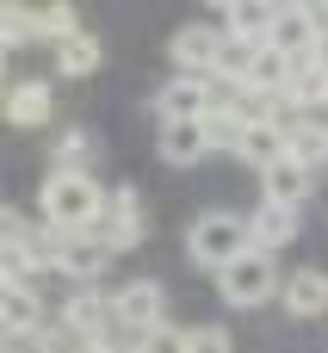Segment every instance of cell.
<instances>
[{"instance_id":"18","label":"cell","mask_w":328,"mask_h":353,"mask_svg":"<svg viewBox=\"0 0 328 353\" xmlns=\"http://www.w3.org/2000/svg\"><path fill=\"white\" fill-rule=\"evenodd\" d=\"M285 155H291V130H285V124H248V137H242V161H248L254 174L279 168Z\"/></svg>"},{"instance_id":"15","label":"cell","mask_w":328,"mask_h":353,"mask_svg":"<svg viewBox=\"0 0 328 353\" xmlns=\"http://www.w3.org/2000/svg\"><path fill=\"white\" fill-rule=\"evenodd\" d=\"M285 99H291V112H298V118H322V112H328V68L316 62V56H304V62L291 68Z\"/></svg>"},{"instance_id":"7","label":"cell","mask_w":328,"mask_h":353,"mask_svg":"<svg viewBox=\"0 0 328 353\" xmlns=\"http://www.w3.org/2000/svg\"><path fill=\"white\" fill-rule=\"evenodd\" d=\"M217 50H223V25H180L174 37H167V56H174V68L180 74H211L217 68Z\"/></svg>"},{"instance_id":"9","label":"cell","mask_w":328,"mask_h":353,"mask_svg":"<svg viewBox=\"0 0 328 353\" xmlns=\"http://www.w3.org/2000/svg\"><path fill=\"white\" fill-rule=\"evenodd\" d=\"M316 37H322V19H316V6H279V19H273V50H285L291 62H304V56H316Z\"/></svg>"},{"instance_id":"10","label":"cell","mask_w":328,"mask_h":353,"mask_svg":"<svg viewBox=\"0 0 328 353\" xmlns=\"http://www.w3.org/2000/svg\"><path fill=\"white\" fill-rule=\"evenodd\" d=\"M248 236H254V248L260 254H279V248H291L298 236H304V211H291V205H254V217H248Z\"/></svg>"},{"instance_id":"14","label":"cell","mask_w":328,"mask_h":353,"mask_svg":"<svg viewBox=\"0 0 328 353\" xmlns=\"http://www.w3.org/2000/svg\"><path fill=\"white\" fill-rule=\"evenodd\" d=\"M155 155H161L167 168H198V161L211 155L205 124H155Z\"/></svg>"},{"instance_id":"5","label":"cell","mask_w":328,"mask_h":353,"mask_svg":"<svg viewBox=\"0 0 328 353\" xmlns=\"http://www.w3.org/2000/svg\"><path fill=\"white\" fill-rule=\"evenodd\" d=\"M112 304H118V329L143 347L155 329H167V285L161 279H130V285H118L112 292Z\"/></svg>"},{"instance_id":"30","label":"cell","mask_w":328,"mask_h":353,"mask_svg":"<svg viewBox=\"0 0 328 353\" xmlns=\"http://www.w3.org/2000/svg\"><path fill=\"white\" fill-rule=\"evenodd\" d=\"M316 62H322V68H328V31H322V37H316Z\"/></svg>"},{"instance_id":"22","label":"cell","mask_w":328,"mask_h":353,"mask_svg":"<svg viewBox=\"0 0 328 353\" xmlns=\"http://www.w3.org/2000/svg\"><path fill=\"white\" fill-rule=\"evenodd\" d=\"M254 56H260V43H248V37H229V31H223V50H217V68H211V74H223V81L248 87V74H254Z\"/></svg>"},{"instance_id":"29","label":"cell","mask_w":328,"mask_h":353,"mask_svg":"<svg viewBox=\"0 0 328 353\" xmlns=\"http://www.w3.org/2000/svg\"><path fill=\"white\" fill-rule=\"evenodd\" d=\"M136 353H186V329H155Z\"/></svg>"},{"instance_id":"23","label":"cell","mask_w":328,"mask_h":353,"mask_svg":"<svg viewBox=\"0 0 328 353\" xmlns=\"http://www.w3.org/2000/svg\"><path fill=\"white\" fill-rule=\"evenodd\" d=\"M31 25H37V43L50 37V43H62L68 31H81V12L74 6H62V0H43V6H31Z\"/></svg>"},{"instance_id":"8","label":"cell","mask_w":328,"mask_h":353,"mask_svg":"<svg viewBox=\"0 0 328 353\" xmlns=\"http://www.w3.org/2000/svg\"><path fill=\"white\" fill-rule=\"evenodd\" d=\"M56 118V87L50 81H6V124L12 130H43Z\"/></svg>"},{"instance_id":"25","label":"cell","mask_w":328,"mask_h":353,"mask_svg":"<svg viewBox=\"0 0 328 353\" xmlns=\"http://www.w3.org/2000/svg\"><path fill=\"white\" fill-rule=\"evenodd\" d=\"M242 137H248V124H242L236 112H211V118H205V143H211V149L242 155Z\"/></svg>"},{"instance_id":"3","label":"cell","mask_w":328,"mask_h":353,"mask_svg":"<svg viewBox=\"0 0 328 353\" xmlns=\"http://www.w3.org/2000/svg\"><path fill=\"white\" fill-rule=\"evenodd\" d=\"M279 292H285V273H279V261L260 254V248H248L236 267L217 273V298H223L229 310H260V304L279 298Z\"/></svg>"},{"instance_id":"2","label":"cell","mask_w":328,"mask_h":353,"mask_svg":"<svg viewBox=\"0 0 328 353\" xmlns=\"http://www.w3.org/2000/svg\"><path fill=\"white\" fill-rule=\"evenodd\" d=\"M248 248H254V236H248V217H236V211H205V217L186 230V261L205 267V273L236 267Z\"/></svg>"},{"instance_id":"26","label":"cell","mask_w":328,"mask_h":353,"mask_svg":"<svg viewBox=\"0 0 328 353\" xmlns=\"http://www.w3.org/2000/svg\"><path fill=\"white\" fill-rule=\"evenodd\" d=\"M0 43H6V50H25V43H37L31 6H6V12H0Z\"/></svg>"},{"instance_id":"16","label":"cell","mask_w":328,"mask_h":353,"mask_svg":"<svg viewBox=\"0 0 328 353\" xmlns=\"http://www.w3.org/2000/svg\"><path fill=\"white\" fill-rule=\"evenodd\" d=\"M273 19H279V6H260V0H229V6H217V25H223L229 37H248V43H267V37H273Z\"/></svg>"},{"instance_id":"6","label":"cell","mask_w":328,"mask_h":353,"mask_svg":"<svg viewBox=\"0 0 328 353\" xmlns=\"http://www.w3.org/2000/svg\"><path fill=\"white\" fill-rule=\"evenodd\" d=\"M211 118V74H174L155 93V124H205Z\"/></svg>"},{"instance_id":"27","label":"cell","mask_w":328,"mask_h":353,"mask_svg":"<svg viewBox=\"0 0 328 353\" xmlns=\"http://www.w3.org/2000/svg\"><path fill=\"white\" fill-rule=\"evenodd\" d=\"M186 353H236V347H229L223 323H198V329H186Z\"/></svg>"},{"instance_id":"21","label":"cell","mask_w":328,"mask_h":353,"mask_svg":"<svg viewBox=\"0 0 328 353\" xmlns=\"http://www.w3.org/2000/svg\"><path fill=\"white\" fill-rule=\"evenodd\" d=\"M93 130H62L50 143V174H93Z\"/></svg>"},{"instance_id":"20","label":"cell","mask_w":328,"mask_h":353,"mask_svg":"<svg viewBox=\"0 0 328 353\" xmlns=\"http://www.w3.org/2000/svg\"><path fill=\"white\" fill-rule=\"evenodd\" d=\"M291 161H304L310 174L328 168V118H291Z\"/></svg>"},{"instance_id":"24","label":"cell","mask_w":328,"mask_h":353,"mask_svg":"<svg viewBox=\"0 0 328 353\" xmlns=\"http://www.w3.org/2000/svg\"><path fill=\"white\" fill-rule=\"evenodd\" d=\"M93 236H99V242H105L112 254H130V248H136V242L149 236V223H130V217H112V211H105V217L93 223Z\"/></svg>"},{"instance_id":"11","label":"cell","mask_w":328,"mask_h":353,"mask_svg":"<svg viewBox=\"0 0 328 353\" xmlns=\"http://www.w3.org/2000/svg\"><path fill=\"white\" fill-rule=\"evenodd\" d=\"M279 304H285L291 323H316V316L328 310V273H322V267H298V273H285Z\"/></svg>"},{"instance_id":"28","label":"cell","mask_w":328,"mask_h":353,"mask_svg":"<svg viewBox=\"0 0 328 353\" xmlns=\"http://www.w3.org/2000/svg\"><path fill=\"white\" fill-rule=\"evenodd\" d=\"M105 211H112V217H130V223H149V211H143V192H136L130 180H124V186H112Z\"/></svg>"},{"instance_id":"4","label":"cell","mask_w":328,"mask_h":353,"mask_svg":"<svg viewBox=\"0 0 328 353\" xmlns=\"http://www.w3.org/2000/svg\"><path fill=\"white\" fill-rule=\"evenodd\" d=\"M56 329H62V335H74V341H87V347L112 341V335H118V304H112V292H99V285L68 292V298H62Z\"/></svg>"},{"instance_id":"13","label":"cell","mask_w":328,"mask_h":353,"mask_svg":"<svg viewBox=\"0 0 328 353\" xmlns=\"http://www.w3.org/2000/svg\"><path fill=\"white\" fill-rule=\"evenodd\" d=\"M310 192H316V174H310L304 161H291V155H285L279 168L260 174V199H267V205H291V211H304Z\"/></svg>"},{"instance_id":"17","label":"cell","mask_w":328,"mask_h":353,"mask_svg":"<svg viewBox=\"0 0 328 353\" xmlns=\"http://www.w3.org/2000/svg\"><path fill=\"white\" fill-rule=\"evenodd\" d=\"M105 261H112V248L93 236V230H81V236H68V248H62V273L74 279V285H99V273H105Z\"/></svg>"},{"instance_id":"19","label":"cell","mask_w":328,"mask_h":353,"mask_svg":"<svg viewBox=\"0 0 328 353\" xmlns=\"http://www.w3.org/2000/svg\"><path fill=\"white\" fill-rule=\"evenodd\" d=\"M0 329H6V335L50 329V323H43V298H37V285H6V292H0Z\"/></svg>"},{"instance_id":"12","label":"cell","mask_w":328,"mask_h":353,"mask_svg":"<svg viewBox=\"0 0 328 353\" xmlns=\"http://www.w3.org/2000/svg\"><path fill=\"white\" fill-rule=\"evenodd\" d=\"M50 50H56V74H62V81H93V74L105 68V43H99L87 25H81V31H68V37H62V43H50Z\"/></svg>"},{"instance_id":"1","label":"cell","mask_w":328,"mask_h":353,"mask_svg":"<svg viewBox=\"0 0 328 353\" xmlns=\"http://www.w3.org/2000/svg\"><path fill=\"white\" fill-rule=\"evenodd\" d=\"M105 186L93 180V174H43V186H37V217L43 223H56L62 236H81V230H93L99 217H105Z\"/></svg>"}]
</instances>
